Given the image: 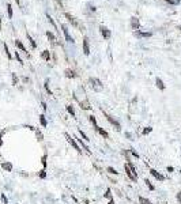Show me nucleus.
Returning a JSON list of instances; mask_svg holds the SVG:
<instances>
[{"label":"nucleus","instance_id":"nucleus-43","mask_svg":"<svg viewBox=\"0 0 181 204\" xmlns=\"http://www.w3.org/2000/svg\"><path fill=\"white\" fill-rule=\"evenodd\" d=\"M87 7H89V10H90V11H95V6H93L91 3H87Z\"/></svg>","mask_w":181,"mask_h":204},{"label":"nucleus","instance_id":"nucleus-6","mask_svg":"<svg viewBox=\"0 0 181 204\" xmlns=\"http://www.w3.org/2000/svg\"><path fill=\"white\" fill-rule=\"evenodd\" d=\"M124 170H125V174H127V177H128V178H130L131 181H132V182H138V177L135 176L134 173H132V170L130 169V166L127 165H124Z\"/></svg>","mask_w":181,"mask_h":204},{"label":"nucleus","instance_id":"nucleus-33","mask_svg":"<svg viewBox=\"0 0 181 204\" xmlns=\"http://www.w3.org/2000/svg\"><path fill=\"white\" fill-rule=\"evenodd\" d=\"M46 16H48V22H49V23H51L52 26H53V29H55V30H57V26H56L55 20L52 19V16H51V15H46Z\"/></svg>","mask_w":181,"mask_h":204},{"label":"nucleus","instance_id":"nucleus-48","mask_svg":"<svg viewBox=\"0 0 181 204\" xmlns=\"http://www.w3.org/2000/svg\"><path fill=\"white\" fill-rule=\"evenodd\" d=\"M56 1H57V3H59L60 6H63V0H56Z\"/></svg>","mask_w":181,"mask_h":204},{"label":"nucleus","instance_id":"nucleus-35","mask_svg":"<svg viewBox=\"0 0 181 204\" xmlns=\"http://www.w3.org/2000/svg\"><path fill=\"white\" fill-rule=\"evenodd\" d=\"M0 199H1V203L3 204H8V199H7V196H6V193H1V195H0Z\"/></svg>","mask_w":181,"mask_h":204},{"label":"nucleus","instance_id":"nucleus-50","mask_svg":"<svg viewBox=\"0 0 181 204\" xmlns=\"http://www.w3.org/2000/svg\"><path fill=\"white\" fill-rule=\"evenodd\" d=\"M178 30H181V26H180V27H178Z\"/></svg>","mask_w":181,"mask_h":204},{"label":"nucleus","instance_id":"nucleus-26","mask_svg":"<svg viewBox=\"0 0 181 204\" xmlns=\"http://www.w3.org/2000/svg\"><path fill=\"white\" fill-rule=\"evenodd\" d=\"M44 87H45V90H46V93L49 95H52V90L51 87H49V79H45V83H44Z\"/></svg>","mask_w":181,"mask_h":204},{"label":"nucleus","instance_id":"nucleus-17","mask_svg":"<svg viewBox=\"0 0 181 204\" xmlns=\"http://www.w3.org/2000/svg\"><path fill=\"white\" fill-rule=\"evenodd\" d=\"M65 109H67V112H68V114L71 116V117H76V113H75V109H74V106L72 105H67L65 106Z\"/></svg>","mask_w":181,"mask_h":204},{"label":"nucleus","instance_id":"nucleus-16","mask_svg":"<svg viewBox=\"0 0 181 204\" xmlns=\"http://www.w3.org/2000/svg\"><path fill=\"white\" fill-rule=\"evenodd\" d=\"M65 76H67L68 79H74V78H76V74H75L74 70H70V68H67V70H65Z\"/></svg>","mask_w":181,"mask_h":204},{"label":"nucleus","instance_id":"nucleus-14","mask_svg":"<svg viewBox=\"0 0 181 204\" xmlns=\"http://www.w3.org/2000/svg\"><path fill=\"white\" fill-rule=\"evenodd\" d=\"M155 86L159 89L161 91H163L166 89V86H165V83H163V80H162L161 78H155Z\"/></svg>","mask_w":181,"mask_h":204},{"label":"nucleus","instance_id":"nucleus-13","mask_svg":"<svg viewBox=\"0 0 181 204\" xmlns=\"http://www.w3.org/2000/svg\"><path fill=\"white\" fill-rule=\"evenodd\" d=\"M94 129H95V132L101 135V136H102L104 139H109V134H108V132H106L105 129H104V128H101L99 125H98V127H95Z\"/></svg>","mask_w":181,"mask_h":204},{"label":"nucleus","instance_id":"nucleus-19","mask_svg":"<svg viewBox=\"0 0 181 204\" xmlns=\"http://www.w3.org/2000/svg\"><path fill=\"white\" fill-rule=\"evenodd\" d=\"M41 59L45 60V61H51V52H49V51H44L42 55H41Z\"/></svg>","mask_w":181,"mask_h":204},{"label":"nucleus","instance_id":"nucleus-24","mask_svg":"<svg viewBox=\"0 0 181 204\" xmlns=\"http://www.w3.org/2000/svg\"><path fill=\"white\" fill-rule=\"evenodd\" d=\"M151 132H153V127H144L142 131V135L143 136H147V135L151 134Z\"/></svg>","mask_w":181,"mask_h":204},{"label":"nucleus","instance_id":"nucleus-45","mask_svg":"<svg viewBox=\"0 0 181 204\" xmlns=\"http://www.w3.org/2000/svg\"><path fill=\"white\" fill-rule=\"evenodd\" d=\"M166 172H168V173H173L174 167H173V166H168V167H166Z\"/></svg>","mask_w":181,"mask_h":204},{"label":"nucleus","instance_id":"nucleus-32","mask_svg":"<svg viewBox=\"0 0 181 204\" xmlns=\"http://www.w3.org/2000/svg\"><path fill=\"white\" fill-rule=\"evenodd\" d=\"M89 120H90V122L93 124V125H94V128H95V127H98V124H97V118H95L93 114H91V116H89Z\"/></svg>","mask_w":181,"mask_h":204},{"label":"nucleus","instance_id":"nucleus-15","mask_svg":"<svg viewBox=\"0 0 181 204\" xmlns=\"http://www.w3.org/2000/svg\"><path fill=\"white\" fill-rule=\"evenodd\" d=\"M39 124H41V127H44V128L48 127V120H46V117H45V114H39Z\"/></svg>","mask_w":181,"mask_h":204},{"label":"nucleus","instance_id":"nucleus-52","mask_svg":"<svg viewBox=\"0 0 181 204\" xmlns=\"http://www.w3.org/2000/svg\"><path fill=\"white\" fill-rule=\"evenodd\" d=\"M180 148H181V147H180Z\"/></svg>","mask_w":181,"mask_h":204},{"label":"nucleus","instance_id":"nucleus-28","mask_svg":"<svg viewBox=\"0 0 181 204\" xmlns=\"http://www.w3.org/2000/svg\"><path fill=\"white\" fill-rule=\"evenodd\" d=\"M46 37H48V39H49L51 42H56V37H55V34H53V33L46 32Z\"/></svg>","mask_w":181,"mask_h":204},{"label":"nucleus","instance_id":"nucleus-3","mask_svg":"<svg viewBox=\"0 0 181 204\" xmlns=\"http://www.w3.org/2000/svg\"><path fill=\"white\" fill-rule=\"evenodd\" d=\"M89 83H90L91 89H93L94 91H101L104 89L102 82H101L98 78H90V79H89Z\"/></svg>","mask_w":181,"mask_h":204},{"label":"nucleus","instance_id":"nucleus-37","mask_svg":"<svg viewBox=\"0 0 181 204\" xmlns=\"http://www.w3.org/2000/svg\"><path fill=\"white\" fill-rule=\"evenodd\" d=\"M18 82H19V79H18L16 74H12V84H14V86H16V84H18Z\"/></svg>","mask_w":181,"mask_h":204},{"label":"nucleus","instance_id":"nucleus-18","mask_svg":"<svg viewBox=\"0 0 181 204\" xmlns=\"http://www.w3.org/2000/svg\"><path fill=\"white\" fill-rule=\"evenodd\" d=\"M78 132H79V135H80V137H82L83 140L86 141V143H90V137L87 136L85 132H83V129H80V128H78Z\"/></svg>","mask_w":181,"mask_h":204},{"label":"nucleus","instance_id":"nucleus-39","mask_svg":"<svg viewBox=\"0 0 181 204\" xmlns=\"http://www.w3.org/2000/svg\"><path fill=\"white\" fill-rule=\"evenodd\" d=\"M15 59L18 60V63H19L20 65H23V60L20 59V56H19V53H18V52H15Z\"/></svg>","mask_w":181,"mask_h":204},{"label":"nucleus","instance_id":"nucleus-21","mask_svg":"<svg viewBox=\"0 0 181 204\" xmlns=\"http://www.w3.org/2000/svg\"><path fill=\"white\" fill-rule=\"evenodd\" d=\"M106 172L109 173V174H112V176H116V177L118 176V172L114 169V167H112V166H108V167H106Z\"/></svg>","mask_w":181,"mask_h":204},{"label":"nucleus","instance_id":"nucleus-10","mask_svg":"<svg viewBox=\"0 0 181 204\" xmlns=\"http://www.w3.org/2000/svg\"><path fill=\"white\" fill-rule=\"evenodd\" d=\"M131 27L134 29L135 32L139 30V27H140V22H139V19L136 16H132V18H131Z\"/></svg>","mask_w":181,"mask_h":204},{"label":"nucleus","instance_id":"nucleus-31","mask_svg":"<svg viewBox=\"0 0 181 204\" xmlns=\"http://www.w3.org/2000/svg\"><path fill=\"white\" fill-rule=\"evenodd\" d=\"M38 177H39V178H41V180H45V178H46V169L39 170V173H38Z\"/></svg>","mask_w":181,"mask_h":204},{"label":"nucleus","instance_id":"nucleus-46","mask_svg":"<svg viewBox=\"0 0 181 204\" xmlns=\"http://www.w3.org/2000/svg\"><path fill=\"white\" fill-rule=\"evenodd\" d=\"M108 204H116V203H114V199H113V197H112L110 200H108Z\"/></svg>","mask_w":181,"mask_h":204},{"label":"nucleus","instance_id":"nucleus-51","mask_svg":"<svg viewBox=\"0 0 181 204\" xmlns=\"http://www.w3.org/2000/svg\"><path fill=\"white\" fill-rule=\"evenodd\" d=\"M0 158H1V154H0Z\"/></svg>","mask_w":181,"mask_h":204},{"label":"nucleus","instance_id":"nucleus-12","mask_svg":"<svg viewBox=\"0 0 181 204\" xmlns=\"http://www.w3.org/2000/svg\"><path fill=\"white\" fill-rule=\"evenodd\" d=\"M134 34H135V37H138V38H147V37H151L153 33L151 32H139V30H136Z\"/></svg>","mask_w":181,"mask_h":204},{"label":"nucleus","instance_id":"nucleus-8","mask_svg":"<svg viewBox=\"0 0 181 204\" xmlns=\"http://www.w3.org/2000/svg\"><path fill=\"white\" fill-rule=\"evenodd\" d=\"M1 169L4 170V172H8V173H11L12 172V169H14V166H12V163L11 162H8V161H4V162H1Z\"/></svg>","mask_w":181,"mask_h":204},{"label":"nucleus","instance_id":"nucleus-20","mask_svg":"<svg viewBox=\"0 0 181 204\" xmlns=\"http://www.w3.org/2000/svg\"><path fill=\"white\" fill-rule=\"evenodd\" d=\"M34 134H36V137L38 141H42L44 140V134L39 131V128H36V131H34Z\"/></svg>","mask_w":181,"mask_h":204},{"label":"nucleus","instance_id":"nucleus-9","mask_svg":"<svg viewBox=\"0 0 181 204\" xmlns=\"http://www.w3.org/2000/svg\"><path fill=\"white\" fill-rule=\"evenodd\" d=\"M99 30H101V34H102V37L105 39H109L110 37H112V33H110V30L108 27H105V26H101V27H99Z\"/></svg>","mask_w":181,"mask_h":204},{"label":"nucleus","instance_id":"nucleus-42","mask_svg":"<svg viewBox=\"0 0 181 204\" xmlns=\"http://www.w3.org/2000/svg\"><path fill=\"white\" fill-rule=\"evenodd\" d=\"M41 106H42V109H44V112H48V105H46V102H44V101H41Z\"/></svg>","mask_w":181,"mask_h":204},{"label":"nucleus","instance_id":"nucleus-36","mask_svg":"<svg viewBox=\"0 0 181 204\" xmlns=\"http://www.w3.org/2000/svg\"><path fill=\"white\" fill-rule=\"evenodd\" d=\"M3 46H4V51H6V55H7V57H8V59H10V60H11V59H12V56H11V53H10V51H8L7 44H4Z\"/></svg>","mask_w":181,"mask_h":204},{"label":"nucleus","instance_id":"nucleus-30","mask_svg":"<svg viewBox=\"0 0 181 204\" xmlns=\"http://www.w3.org/2000/svg\"><path fill=\"white\" fill-rule=\"evenodd\" d=\"M128 153H130L131 155H134V157L136 158V159H139V158H140V155H139V153H136V151H135V148H132V147H131V148L128 150Z\"/></svg>","mask_w":181,"mask_h":204},{"label":"nucleus","instance_id":"nucleus-47","mask_svg":"<svg viewBox=\"0 0 181 204\" xmlns=\"http://www.w3.org/2000/svg\"><path fill=\"white\" fill-rule=\"evenodd\" d=\"M19 174L22 177H29V174H26V173H22V172H19Z\"/></svg>","mask_w":181,"mask_h":204},{"label":"nucleus","instance_id":"nucleus-23","mask_svg":"<svg viewBox=\"0 0 181 204\" xmlns=\"http://www.w3.org/2000/svg\"><path fill=\"white\" fill-rule=\"evenodd\" d=\"M41 163H42L44 169H46L48 167V154H44L42 158H41Z\"/></svg>","mask_w":181,"mask_h":204},{"label":"nucleus","instance_id":"nucleus-22","mask_svg":"<svg viewBox=\"0 0 181 204\" xmlns=\"http://www.w3.org/2000/svg\"><path fill=\"white\" fill-rule=\"evenodd\" d=\"M144 184H146V186L150 189V191H155V186L153 185V182L149 180V178H144Z\"/></svg>","mask_w":181,"mask_h":204},{"label":"nucleus","instance_id":"nucleus-34","mask_svg":"<svg viewBox=\"0 0 181 204\" xmlns=\"http://www.w3.org/2000/svg\"><path fill=\"white\" fill-rule=\"evenodd\" d=\"M26 35H27V39H29V41H30V44H32V46H33V48H37V44L34 42V39H33V37H32V35L29 34V33H27V34H26Z\"/></svg>","mask_w":181,"mask_h":204},{"label":"nucleus","instance_id":"nucleus-29","mask_svg":"<svg viewBox=\"0 0 181 204\" xmlns=\"http://www.w3.org/2000/svg\"><path fill=\"white\" fill-rule=\"evenodd\" d=\"M139 203L140 204H153L149 199H146V197H143V196H139Z\"/></svg>","mask_w":181,"mask_h":204},{"label":"nucleus","instance_id":"nucleus-11","mask_svg":"<svg viewBox=\"0 0 181 204\" xmlns=\"http://www.w3.org/2000/svg\"><path fill=\"white\" fill-rule=\"evenodd\" d=\"M83 53H85L86 56L90 55V45H89V39H87V37L83 38Z\"/></svg>","mask_w":181,"mask_h":204},{"label":"nucleus","instance_id":"nucleus-41","mask_svg":"<svg viewBox=\"0 0 181 204\" xmlns=\"http://www.w3.org/2000/svg\"><path fill=\"white\" fill-rule=\"evenodd\" d=\"M168 3L173 4V6H177V4H180V0H166Z\"/></svg>","mask_w":181,"mask_h":204},{"label":"nucleus","instance_id":"nucleus-27","mask_svg":"<svg viewBox=\"0 0 181 204\" xmlns=\"http://www.w3.org/2000/svg\"><path fill=\"white\" fill-rule=\"evenodd\" d=\"M15 45H16V48H19V49H20V51H22V52H26V53H27V51H26V48L23 46V44L20 42L19 39H16V41H15Z\"/></svg>","mask_w":181,"mask_h":204},{"label":"nucleus","instance_id":"nucleus-4","mask_svg":"<svg viewBox=\"0 0 181 204\" xmlns=\"http://www.w3.org/2000/svg\"><path fill=\"white\" fill-rule=\"evenodd\" d=\"M75 137V140L78 141V144L80 146V148H83V151L85 153H87V154H91V150H90V147L87 146V143L85 140H83L82 137H76V136H74Z\"/></svg>","mask_w":181,"mask_h":204},{"label":"nucleus","instance_id":"nucleus-25","mask_svg":"<svg viewBox=\"0 0 181 204\" xmlns=\"http://www.w3.org/2000/svg\"><path fill=\"white\" fill-rule=\"evenodd\" d=\"M104 197H105V199H108V200H110V199H112V191H110V188H106L105 189V192H104Z\"/></svg>","mask_w":181,"mask_h":204},{"label":"nucleus","instance_id":"nucleus-2","mask_svg":"<svg viewBox=\"0 0 181 204\" xmlns=\"http://www.w3.org/2000/svg\"><path fill=\"white\" fill-rule=\"evenodd\" d=\"M104 114H105V117H106L108 121H109L110 124L113 125L114 129L117 131V132H121V124H120V121H118V120H116V118H114L113 116H110V114L105 113V112H104Z\"/></svg>","mask_w":181,"mask_h":204},{"label":"nucleus","instance_id":"nucleus-1","mask_svg":"<svg viewBox=\"0 0 181 204\" xmlns=\"http://www.w3.org/2000/svg\"><path fill=\"white\" fill-rule=\"evenodd\" d=\"M64 136H65V139H67L68 143H70V144L74 147V150H76V153H78V154H82V148H80V146L78 144V141L75 140V137H74V136H71V135L67 134V132L64 134Z\"/></svg>","mask_w":181,"mask_h":204},{"label":"nucleus","instance_id":"nucleus-5","mask_svg":"<svg viewBox=\"0 0 181 204\" xmlns=\"http://www.w3.org/2000/svg\"><path fill=\"white\" fill-rule=\"evenodd\" d=\"M149 172H150V174H151V176H153L157 181H161V182H163V181L166 180V177L163 176V174H161V173L158 172V170H155V169H150Z\"/></svg>","mask_w":181,"mask_h":204},{"label":"nucleus","instance_id":"nucleus-40","mask_svg":"<svg viewBox=\"0 0 181 204\" xmlns=\"http://www.w3.org/2000/svg\"><path fill=\"white\" fill-rule=\"evenodd\" d=\"M124 136H125L128 140H134V136H132V134H131V132H124Z\"/></svg>","mask_w":181,"mask_h":204},{"label":"nucleus","instance_id":"nucleus-49","mask_svg":"<svg viewBox=\"0 0 181 204\" xmlns=\"http://www.w3.org/2000/svg\"><path fill=\"white\" fill-rule=\"evenodd\" d=\"M180 177H181V169H180Z\"/></svg>","mask_w":181,"mask_h":204},{"label":"nucleus","instance_id":"nucleus-7","mask_svg":"<svg viewBox=\"0 0 181 204\" xmlns=\"http://www.w3.org/2000/svg\"><path fill=\"white\" fill-rule=\"evenodd\" d=\"M61 30H63V34H64V37H65V41H67L68 44H74L75 41L71 37V34H70V32H68V29L65 25H61Z\"/></svg>","mask_w":181,"mask_h":204},{"label":"nucleus","instance_id":"nucleus-44","mask_svg":"<svg viewBox=\"0 0 181 204\" xmlns=\"http://www.w3.org/2000/svg\"><path fill=\"white\" fill-rule=\"evenodd\" d=\"M176 199H177V201L181 204V192H177V193H176Z\"/></svg>","mask_w":181,"mask_h":204},{"label":"nucleus","instance_id":"nucleus-38","mask_svg":"<svg viewBox=\"0 0 181 204\" xmlns=\"http://www.w3.org/2000/svg\"><path fill=\"white\" fill-rule=\"evenodd\" d=\"M7 11H8V18H12V7L10 3L7 4Z\"/></svg>","mask_w":181,"mask_h":204}]
</instances>
